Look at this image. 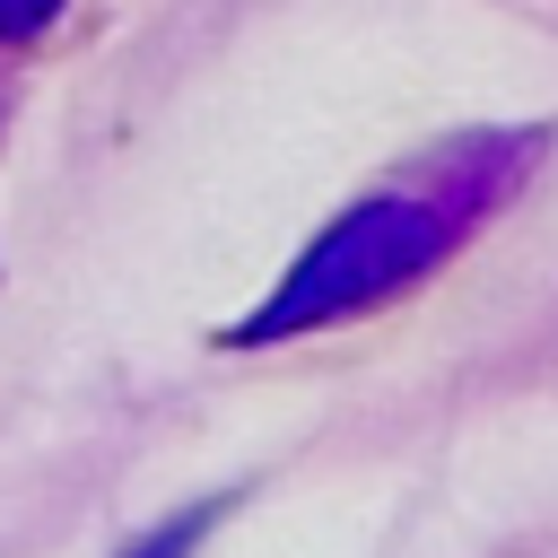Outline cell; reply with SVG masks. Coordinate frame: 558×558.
Returning a JSON list of instances; mask_svg holds the SVG:
<instances>
[{
  "mask_svg": "<svg viewBox=\"0 0 558 558\" xmlns=\"http://www.w3.org/2000/svg\"><path fill=\"white\" fill-rule=\"evenodd\" d=\"M209 523H218V506H192L183 523H166V532H148V541L131 549V558H183V549H192V541H201Z\"/></svg>",
  "mask_w": 558,
  "mask_h": 558,
  "instance_id": "cell-2",
  "label": "cell"
},
{
  "mask_svg": "<svg viewBox=\"0 0 558 558\" xmlns=\"http://www.w3.org/2000/svg\"><path fill=\"white\" fill-rule=\"evenodd\" d=\"M532 157V140H488V148H462L392 192H366L357 209H340L279 279V296L235 323V340H288V331H323V323H349L384 296H401L410 279H427L471 227L480 209L514 183V166Z\"/></svg>",
  "mask_w": 558,
  "mask_h": 558,
  "instance_id": "cell-1",
  "label": "cell"
},
{
  "mask_svg": "<svg viewBox=\"0 0 558 558\" xmlns=\"http://www.w3.org/2000/svg\"><path fill=\"white\" fill-rule=\"evenodd\" d=\"M61 17V0H0V44H35Z\"/></svg>",
  "mask_w": 558,
  "mask_h": 558,
  "instance_id": "cell-3",
  "label": "cell"
}]
</instances>
